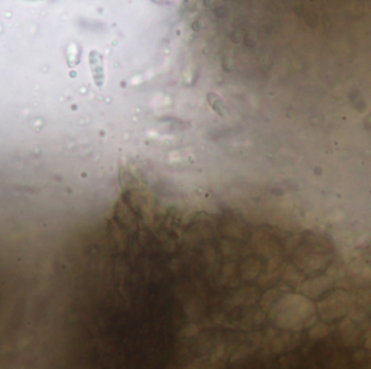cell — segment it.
<instances>
[{"label":"cell","instance_id":"6da1fadb","mask_svg":"<svg viewBox=\"0 0 371 369\" xmlns=\"http://www.w3.org/2000/svg\"><path fill=\"white\" fill-rule=\"evenodd\" d=\"M90 65L91 70H93L94 79L96 81V85L101 87L103 81V68H102V59L97 52H91L90 54Z\"/></svg>","mask_w":371,"mask_h":369}]
</instances>
